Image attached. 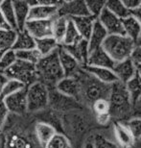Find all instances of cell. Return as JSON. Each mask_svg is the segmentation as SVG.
Returning <instances> with one entry per match:
<instances>
[{
	"label": "cell",
	"mask_w": 141,
	"mask_h": 148,
	"mask_svg": "<svg viewBox=\"0 0 141 148\" xmlns=\"http://www.w3.org/2000/svg\"><path fill=\"white\" fill-rule=\"evenodd\" d=\"M39 81L43 83L47 88L55 90L56 85L63 78V71L61 69L58 56V49L50 55L42 57L36 64Z\"/></svg>",
	"instance_id": "cell-1"
},
{
	"label": "cell",
	"mask_w": 141,
	"mask_h": 148,
	"mask_svg": "<svg viewBox=\"0 0 141 148\" xmlns=\"http://www.w3.org/2000/svg\"><path fill=\"white\" fill-rule=\"evenodd\" d=\"M134 47L136 42L125 35H108L102 45V48L114 63L130 58Z\"/></svg>",
	"instance_id": "cell-2"
},
{
	"label": "cell",
	"mask_w": 141,
	"mask_h": 148,
	"mask_svg": "<svg viewBox=\"0 0 141 148\" xmlns=\"http://www.w3.org/2000/svg\"><path fill=\"white\" fill-rule=\"evenodd\" d=\"M108 102L110 106V116L124 117L131 110V101L125 84L116 82L110 85V91L108 95Z\"/></svg>",
	"instance_id": "cell-3"
},
{
	"label": "cell",
	"mask_w": 141,
	"mask_h": 148,
	"mask_svg": "<svg viewBox=\"0 0 141 148\" xmlns=\"http://www.w3.org/2000/svg\"><path fill=\"white\" fill-rule=\"evenodd\" d=\"M50 90L43 83L37 81L26 88L27 112H35L44 109L49 104Z\"/></svg>",
	"instance_id": "cell-4"
},
{
	"label": "cell",
	"mask_w": 141,
	"mask_h": 148,
	"mask_svg": "<svg viewBox=\"0 0 141 148\" xmlns=\"http://www.w3.org/2000/svg\"><path fill=\"white\" fill-rule=\"evenodd\" d=\"M28 3L30 6L29 20H52L58 16L59 7L63 1L36 0Z\"/></svg>",
	"instance_id": "cell-5"
},
{
	"label": "cell",
	"mask_w": 141,
	"mask_h": 148,
	"mask_svg": "<svg viewBox=\"0 0 141 148\" xmlns=\"http://www.w3.org/2000/svg\"><path fill=\"white\" fill-rule=\"evenodd\" d=\"M84 77L86 78L82 80L77 76V78L79 79L81 84V94L84 93L86 98L91 103L95 102L98 99L108 98L110 91V85L102 84L99 81H97L96 79H94L89 73H87V76Z\"/></svg>",
	"instance_id": "cell-6"
},
{
	"label": "cell",
	"mask_w": 141,
	"mask_h": 148,
	"mask_svg": "<svg viewBox=\"0 0 141 148\" xmlns=\"http://www.w3.org/2000/svg\"><path fill=\"white\" fill-rule=\"evenodd\" d=\"M4 73L9 79L16 80L22 83L26 88L33 83L39 81L36 66L19 60H16V63Z\"/></svg>",
	"instance_id": "cell-7"
},
{
	"label": "cell",
	"mask_w": 141,
	"mask_h": 148,
	"mask_svg": "<svg viewBox=\"0 0 141 148\" xmlns=\"http://www.w3.org/2000/svg\"><path fill=\"white\" fill-rule=\"evenodd\" d=\"M58 16H64L66 18H74V17L89 16L86 1L82 0H73V1H63L59 7Z\"/></svg>",
	"instance_id": "cell-8"
},
{
	"label": "cell",
	"mask_w": 141,
	"mask_h": 148,
	"mask_svg": "<svg viewBox=\"0 0 141 148\" xmlns=\"http://www.w3.org/2000/svg\"><path fill=\"white\" fill-rule=\"evenodd\" d=\"M55 90L61 95L77 100L81 95V84L77 76L63 77L56 85Z\"/></svg>",
	"instance_id": "cell-9"
},
{
	"label": "cell",
	"mask_w": 141,
	"mask_h": 148,
	"mask_svg": "<svg viewBox=\"0 0 141 148\" xmlns=\"http://www.w3.org/2000/svg\"><path fill=\"white\" fill-rule=\"evenodd\" d=\"M97 19L107 31L108 35H125L122 26V19L114 16L107 8L103 10Z\"/></svg>",
	"instance_id": "cell-10"
},
{
	"label": "cell",
	"mask_w": 141,
	"mask_h": 148,
	"mask_svg": "<svg viewBox=\"0 0 141 148\" xmlns=\"http://www.w3.org/2000/svg\"><path fill=\"white\" fill-rule=\"evenodd\" d=\"M4 101L9 112L22 115L27 112V98H26V88L18 92L12 94L2 99Z\"/></svg>",
	"instance_id": "cell-11"
},
{
	"label": "cell",
	"mask_w": 141,
	"mask_h": 148,
	"mask_svg": "<svg viewBox=\"0 0 141 148\" xmlns=\"http://www.w3.org/2000/svg\"><path fill=\"white\" fill-rule=\"evenodd\" d=\"M58 56L64 77L76 76L81 71L82 66L68 52H66L61 45L58 48Z\"/></svg>",
	"instance_id": "cell-12"
},
{
	"label": "cell",
	"mask_w": 141,
	"mask_h": 148,
	"mask_svg": "<svg viewBox=\"0 0 141 148\" xmlns=\"http://www.w3.org/2000/svg\"><path fill=\"white\" fill-rule=\"evenodd\" d=\"M25 30L35 40L52 37V20H29Z\"/></svg>",
	"instance_id": "cell-13"
},
{
	"label": "cell",
	"mask_w": 141,
	"mask_h": 148,
	"mask_svg": "<svg viewBox=\"0 0 141 148\" xmlns=\"http://www.w3.org/2000/svg\"><path fill=\"white\" fill-rule=\"evenodd\" d=\"M82 69L89 75H91L94 79L99 81L102 84L105 85H112L114 83L118 82V79L114 74L113 70L110 69H105V67H97L84 66L82 67Z\"/></svg>",
	"instance_id": "cell-14"
},
{
	"label": "cell",
	"mask_w": 141,
	"mask_h": 148,
	"mask_svg": "<svg viewBox=\"0 0 141 148\" xmlns=\"http://www.w3.org/2000/svg\"><path fill=\"white\" fill-rule=\"evenodd\" d=\"M63 49L66 52H68L79 64H81L82 67L87 66V60L89 56V42L86 40H81L79 42L72 44V45L63 46Z\"/></svg>",
	"instance_id": "cell-15"
},
{
	"label": "cell",
	"mask_w": 141,
	"mask_h": 148,
	"mask_svg": "<svg viewBox=\"0 0 141 148\" xmlns=\"http://www.w3.org/2000/svg\"><path fill=\"white\" fill-rule=\"evenodd\" d=\"M112 70L118 81L123 84H126L128 81H130L136 74V66L130 58L119 63H115Z\"/></svg>",
	"instance_id": "cell-16"
},
{
	"label": "cell",
	"mask_w": 141,
	"mask_h": 148,
	"mask_svg": "<svg viewBox=\"0 0 141 148\" xmlns=\"http://www.w3.org/2000/svg\"><path fill=\"white\" fill-rule=\"evenodd\" d=\"M114 64H115V63L112 61V59L107 54V52H106L102 47L89 52L87 66L105 67V69H112Z\"/></svg>",
	"instance_id": "cell-17"
},
{
	"label": "cell",
	"mask_w": 141,
	"mask_h": 148,
	"mask_svg": "<svg viewBox=\"0 0 141 148\" xmlns=\"http://www.w3.org/2000/svg\"><path fill=\"white\" fill-rule=\"evenodd\" d=\"M13 6L17 31L25 30V26L29 21V12H30V6L28 1L16 0V1H13Z\"/></svg>",
	"instance_id": "cell-18"
},
{
	"label": "cell",
	"mask_w": 141,
	"mask_h": 148,
	"mask_svg": "<svg viewBox=\"0 0 141 148\" xmlns=\"http://www.w3.org/2000/svg\"><path fill=\"white\" fill-rule=\"evenodd\" d=\"M57 133L55 127L51 125L50 123L43 122H37L35 126V134L40 145L44 148L45 145L48 143V141L54 137V135Z\"/></svg>",
	"instance_id": "cell-19"
},
{
	"label": "cell",
	"mask_w": 141,
	"mask_h": 148,
	"mask_svg": "<svg viewBox=\"0 0 141 148\" xmlns=\"http://www.w3.org/2000/svg\"><path fill=\"white\" fill-rule=\"evenodd\" d=\"M96 19L97 18H95V17H93L91 16H80V17L71 18L73 24L75 25V27L77 29V31L79 32V34H80V36L86 40H89Z\"/></svg>",
	"instance_id": "cell-20"
},
{
	"label": "cell",
	"mask_w": 141,
	"mask_h": 148,
	"mask_svg": "<svg viewBox=\"0 0 141 148\" xmlns=\"http://www.w3.org/2000/svg\"><path fill=\"white\" fill-rule=\"evenodd\" d=\"M107 37H108L107 31H106L105 28L101 25V23L98 21V19H96L95 23H94L92 32H91V34H90L89 40H87L89 52L102 47L103 42H104V40H106Z\"/></svg>",
	"instance_id": "cell-21"
},
{
	"label": "cell",
	"mask_w": 141,
	"mask_h": 148,
	"mask_svg": "<svg viewBox=\"0 0 141 148\" xmlns=\"http://www.w3.org/2000/svg\"><path fill=\"white\" fill-rule=\"evenodd\" d=\"M113 129L114 135H115V138L120 144V146L124 148H131V146H134L136 140H134V138L128 130L127 127L125 126L124 123L115 122Z\"/></svg>",
	"instance_id": "cell-22"
},
{
	"label": "cell",
	"mask_w": 141,
	"mask_h": 148,
	"mask_svg": "<svg viewBox=\"0 0 141 148\" xmlns=\"http://www.w3.org/2000/svg\"><path fill=\"white\" fill-rule=\"evenodd\" d=\"M36 48V40L26 30L17 31L13 49L14 52Z\"/></svg>",
	"instance_id": "cell-23"
},
{
	"label": "cell",
	"mask_w": 141,
	"mask_h": 148,
	"mask_svg": "<svg viewBox=\"0 0 141 148\" xmlns=\"http://www.w3.org/2000/svg\"><path fill=\"white\" fill-rule=\"evenodd\" d=\"M122 26L125 36L130 38L131 40H134L136 42L141 34L140 23L131 14L130 16L122 19Z\"/></svg>",
	"instance_id": "cell-24"
},
{
	"label": "cell",
	"mask_w": 141,
	"mask_h": 148,
	"mask_svg": "<svg viewBox=\"0 0 141 148\" xmlns=\"http://www.w3.org/2000/svg\"><path fill=\"white\" fill-rule=\"evenodd\" d=\"M131 106H136L141 98V77L136 74L130 81L125 84Z\"/></svg>",
	"instance_id": "cell-25"
},
{
	"label": "cell",
	"mask_w": 141,
	"mask_h": 148,
	"mask_svg": "<svg viewBox=\"0 0 141 148\" xmlns=\"http://www.w3.org/2000/svg\"><path fill=\"white\" fill-rule=\"evenodd\" d=\"M68 19L64 16H57L52 19V37L58 41V43L61 45L64 34H65Z\"/></svg>",
	"instance_id": "cell-26"
},
{
	"label": "cell",
	"mask_w": 141,
	"mask_h": 148,
	"mask_svg": "<svg viewBox=\"0 0 141 148\" xmlns=\"http://www.w3.org/2000/svg\"><path fill=\"white\" fill-rule=\"evenodd\" d=\"M59 47H60V44L53 37H47L40 38V40H36V49L40 52V54L42 57L55 52Z\"/></svg>",
	"instance_id": "cell-27"
},
{
	"label": "cell",
	"mask_w": 141,
	"mask_h": 148,
	"mask_svg": "<svg viewBox=\"0 0 141 148\" xmlns=\"http://www.w3.org/2000/svg\"><path fill=\"white\" fill-rule=\"evenodd\" d=\"M0 12H1L4 18L6 19V21L8 22V24L11 27V29L17 31L13 1H9V0L2 1L1 4H0Z\"/></svg>",
	"instance_id": "cell-28"
},
{
	"label": "cell",
	"mask_w": 141,
	"mask_h": 148,
	"mask_svg": "<svg viewBox=\"0 0 141 148\" xmlns=\"http://www.w3.org/2000/svg\"><path fill=\"white\" fill-rule=\"evenodd\" d=\"M81 40H83V38L80 36V34H79V32L77 31V29H76L75 25L73 24L72 20L68 19L67 28H66L65 34H64L61 45H63V46L72 45V44L79 42Z\"/></svg>",
	"instance_id": "cell-29"
},
{
	"label": "cell",
	"mask_w": 141,
	"mask_h": 148,
	"mask_svg": "<svg viewBox=\"0 0 141 148\" xmlns=\"http://www.w3.org/2000/svg\"><path fill=\"white\" fill-rule=\"evenodd\" d=\"M106 8L120 19H124L126 17L131 16V11H129L128 9L125 7L122 1H118V0L107 1Z\"/></svg>",
	"instance_id": "cell-30"
},
{
	"label": "cell",
	"mask_w": 141,
	"mask_h": 148,
	"mask_svg": "<svg viewBox=\"0 0 141 148\" xmlns=\"http://www.w3.org/2000/svg\"><path fill=\"white\" fill-rule=\"evenodd\" d=\"M16 32L13 29L0 30V50L7 51L13 48L14 40L16 38Z\"/></svg>",
	"instance_id": "cell-31"
},
{
	"label": "cell",
	"mask_w": 141,
	"mask_h": 148,
	"mask_svg": "<svg viewBox=\"0 0 141 148\" xmlns=\"http://www.w3.org/2000/svg\"><path fill=\"white\" fill-rule=\"evenodd\" d=\"M16 56L17 60L25 62V63L31 64H35V66L39 63L42 57L36 48L30 50H23V51H16Z\"/></svg>",
	"instance_id": "cell-32"
},
{
	"label": "cell",
	"mask_w": 141,
	"mask_h": 148,
	"mask_svg": "<svg viewBox=\"0 0 141 148\" xmlns=\"http://www.w3.org/2000/svg\"><path fill=\"white\" fill-rule=\"evenodd\" d=\"M26 87L22 83H20L16 80L14 79H9L8 82L6 83L5 86L3 87V88L0 91V95H1V99H4L5 97H8L12 95V94H14L18 91L24 90Z\"/></svg>",
	"instance_id": "cell-33"
},
{
	"label": "cell",
	"mask_w": 141,
	"mask_h": 148,
	"mask_svg": "<svg viewBox=\"0 0 141 148\" xmlns=\"http://www.w3.org/2000/svg\"><path fill=\"white\" fill-rule=\"evenodd\" d=\"M44 148H72L69 138L61 133H56Z\"/></svg>",
	"instance_id": "cell-34"
},
{
	"label": "cell",
	"mask_w": 141,
	"mask_h": 148,
	"mask_svg": "<svg viewBox=\"0 0 141 148\" xmlns=\"http://www.w3.org/2000/svg\"><path fill=\"white\" fill-rule=\"evenodd\" d=\"M87 10H89V16H91L95 18H98V16L101 14L103 10L106 8L107 1H103V0H89L86 1Z\"/></svg>",
	"instance_id": "cell-35"
},
{
	"label": "cell",
	"mask_w": 141,
	"mask_h": 148,
	"mask_svg": "<svg viewBox=\"0 0 141 148\" xmlns=\"http://www.w3.org/2000/svg\"><path fill=\"white\" fill-rule=\"evenodd\" d=\"M16 52L13 49L7 50L4 52L1 60H0V71L5 72L6 70H8L13 64L16 62Z\"/></svg>",
	"instance_id": "cell-36"
},
{
	"label": "cell",
	"mask_w": 141,
	"mask_h": 148,
	"mask_svg": "<svg viewBox=\"0 0 141 148\" xmlns=\"http://www.w3.org/2000/svg\"><path fill=\"white\" fill-rule=\"evenodd\" d=\"M125 126L127 127L131 134L133 135L134 140L141 138V118L140 117H134L131 118L129 121H127Z\"/></svg>",
	"instance_id": "cell-37"
},
{
	"label": "cell",
	"mask_w": 141,
	"mask_h": 148,
	"mask_svg": "<svg viewBox=\"0 0 141 148\" xmlns=\"http://www.w3.org/2000/svg\"><path fill=\"white\" fill-rule=\"evenodd\" d=\"M92 109L95 114H110V106L108 99H98L92 103Z\"/></svg>",
	"instance_id": "cell-38"
},
{
	"label": "cell",
	"mask_w": 141,
	"mask_h": 148,
	"mask_svg": "<svg viewBox=\"0 0 141 148\" xmlns=\"http://www.w3.org/2000/svg\"><path fill=\"white\" fill-rule=\"evenodd\" d=\"M92 143L94 148H119L117 144L106 138L102 135H95Z\"/></svg>",
	"instance_id": "cell-39"
},
{
	"label": "cell",
	"mask_w": 141,
	"mask_h": 148,
	"mask_svg": "<svg viewBox=\"0 0 141 148\" xmlns=\"http://www.w3.org/2000/svg\"><path fill=\"white\" fill-rule=\"evenodd\" d=\"M9 114L10 112H9L7 107H6L4 101L1 99L0 100V129L5 124L6 120H7V118L9 116Z\"/></svg>",
	"instance_id": "cell-40"
},
{
	"label": "cell",
	"mask_w": 141,
	"mask_h": 148,
	"mask_svg": "<svg viewBox=\"0 0 141 148\" xmlns=\"http://www.w3.org/2000/svg\"><path fill=\"white\" fill-rule=\"evenodd\" d=\"M130 59L133 61V63L136 66L141 64V46H136L134 48L133 52L131 54Z\"/></svg>",
	"instance_id": "cell-41"
},
{
	"label": "cell",
	"mask_w": 141,
	"mask_h": 148,
	"mask_svg": "<svg viewBox=\"0 0 141 148\" xmlns=\"http://www.w3.org/2000/svg\"><path fill=\"white\" fill-rule=\"evenodd\" d=\"M122 2L125 7L131 12L141 7V0H123Z\"/></svg>",
	"instance_id": "cell-42"
},
{
	"label": "cell",
	"mask_w": 141,
	"mask_h": 148,
	"mask_svg": "<svg viewBox=\"0 0 141 148\" xmlns=\"http://www.w3.org/2000/svg\"><path fill=\"white\" fill-rule=\"evenodd\" d=\"M110 114H97L96 115V119L97 122L101 125H106L110 122Z\"/></svg>",
	"instance_id": "cell-43"
},
{
	"label": "cell",
	"mask_w": 141,
	"mask_h": 148,
	"mask_svg": "<svg viewBox=\"0 0 141 148\" xmlns=\"http://www.w3.org/2000/svg\"><path fill=\"white\" fill-rule=\"evenodd\" d=\"M9 29H11V27L9 26L8 22L6 21V19L0 12V30H9Z\"/></svg>",
	"instance_id": "cell-44"
},
{
	"label": "cell",
	"mask_w": 141,
	"mask_h": 148,
	"mask_svg": "<svg viewBox=\"0 0 141 148\" xmlns=\"http://www.w3.org/2000/svg\"><path fill=\"white\" fill-rule=\"evenodd\" d=\"M131 14L140 23V25H141V7L137 8L136 10H134L133 12H131Z\"/></svg>",
	"instance_id": "cell-45"
},
{
	"label": "cell",
	"mask_w": 141,
	"mask_h": 148,
	"mask_svg": "<svg viewBox=\"0 0 141 148\" xmlns=\"http://www.w3.org/2000/svg\"><path fill=\"white\" fill-rule=\"evenodd\" d=\"M8 80H9V78L7 77V75H6L4 72L0 71V91H1V90L5 86L6 83L8 82Z\"/></svg>",
	"instance_id": "cell-46"
},
{
	"label": "cell",
	"mask_w": 141,
	"mask_h": 148,
	"mask_svg": "<svg viewBox=\"0 0 141 148\" xmlns=\"http://www.w3.org/2000/svg\"><path fill=\"white\" fill-rule=\"evenodd\" d=\"M83 148H94L93 143H92V141H87V143H84V145Z\"/></svg>",
	"instance_id": "cell-47"
},
{
	"label": "cell",
	"mask_w": 141,
	"mask_h": 148,
	"mask_svg": "<svg viewBox=\"0 0 141 148\" xmlns=\"http://www.w3.org/2000/svg\"><path fill=\"white\" fill-rule=\"evenodd\" d=\"M136 73L141 77V64H138V66H136Z\"/></svg>",
	"instance_id": "cell-48"
},
{
	"label": "cell",
	"mask_w": 141,
	"mask_h": 148,
	"mask_svg": "<svg viewBox=\"0 0 141 148\" xmlns=\"http://www.w3.org/2000/svg\"><path fill=\"white\" fill-rule=\"evenodd\" d=\"M136 46H141V34H140V36L138 37V38H137V40L136 41Z\"/></svg>",
	"instance_id": "cell-49"
},
{
	"label": "cell",
	"mask_w": 141,
	"mask_h": 148,
	"mask_svg": "<svg viewBox=\"0 0 141 148\" xmlns=\"http://www.w3.org/2000/svg\"><path fill=\"white\" fill-rule=\"evenodd\" d=\"M4 52H5V51H1V50H0V60H1V58H2L3 54H4Z\"/></svg>",
	"instance_id": "cell-50"
},
{
	"label": "cell",
	"mask_w": 141,
	"mask_h": 148,
	"mask_svg": "<svg viewBox=\"0 0 141 148\" xmlns=\"http://www.w3.org/2000/svg\"><path fill=\"white\" fill-rule=\"evenodd\" d=\"M1 2H2V1H1V0H0V4H1Z\"/></svg>",
	"instance_id": "cell-51"
},
{
	"label": "cell",
	"mask_w": 141,
	"mask_h": 148,
	"mask_svg": "<svg viewBox=\"0 0 141 148\" xmlns=\"http://www.w3.org/2000/svg\"><path fill=\"white\" fill-rule=\"evenodd\" d=\"M0 100H1V95H0Z\"/></svg>",
	"instance_id": "cell-52"
}]
</instances>
